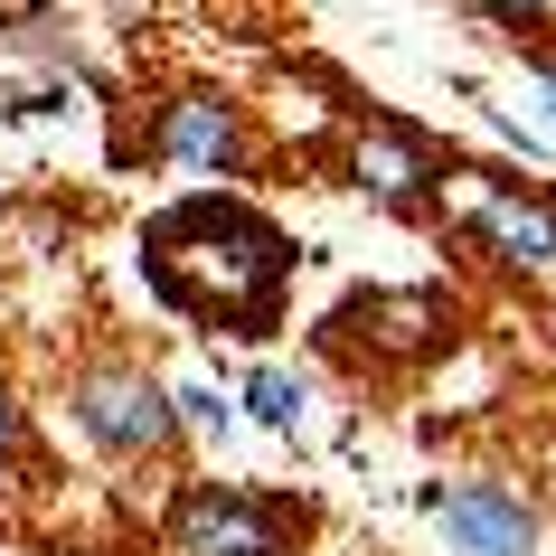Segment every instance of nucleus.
<instances>
[{"label": "nucleus", "instance_id": "f257e3e1", "mask_svg": "<svg viewBox=\"0 0 556 556\" xmlns=\"http://www.w3.org/2000/svg\"><path fill=\"white\" fill-rule=\"evenodd\" d=\"M132 264L161 312H179L189 330H227V340H274L283 330V293H293L302 245L255 199H227V189H199V199H170L132 236Z\"/></svg>", "mask_w": 556, "mask_h": 556}, {"label": "nucleus", "instance_id": "f03ea898", "mask_svg": "<svg viewBox=\"0 0 556 556\" xmlns=\"http://www.w3.org/2000/svg\"><path fill=\"white\" fill-rule=\"evenodd\" d=\"M66 415L104 463H170L179 453V406L142 358H86L66 378Z\"/></svg>", "mask_w": 556, "mask_h": 556}, {"label": "nucleus", "instance_id": "7ed1b4c3", "mask_svg": "<svg viewBox=\"0 0 556 556\" xmlns=\"http://www.w3.org/2000/svg\"><path fill=\"white\" fill-rule=\"evenodd\" d=\"M161 538H170V556H293L302 500L255 491V481H179Z\"/></svg>", "mask_w": 556, "mask_h": 556}, {"label": "nucleus", "instance_id": "20e7f679", "mask_svg": "<svg viewBox=\"0 0 556 556\" xmlns=\"http://www.w3.org/2000/svg\"><path fill=\"white\" fill-rule=\"evenodd\" d=\"M453 330H463V302L443 293V283H396V293H350L340 312L321 321L330 350H358L378 358V368H415V358H443L453 350Z\"/></svg>", "mask_w": 556, "mask_h": 556}, {"label": "nucleus", "instance_id": "39448f33", "mask_svg": "<svg viewBox=\"0 0 556 556\" xmlns=\"http://www.w3.org/2000/svg\"><path fill=\"white\" fill-rule=\"evenodd\" d=\"M463 179V236L509 274H556V189L500 170H453Z\"/></svg>", "mask_w": 556, "mask_h": 556}, {"label": "nucleus", "instance_id": "423d86ee", "mask_svg": "<svg viewBox=\"0 0 556 556\" xmlns=\"http://www.w3.org/2000/svg\"><path fill=\"white\" fill-rule=\"evenodd\" d=\"M415 500L463 556H538L547 547V519H538V500L519 481H425Z\"/></svg>", "mask_w": 556, "mask_h": 556}, {"label": "nucleus", "instance_id": "0eeeda50", "mask_svg": "<svg viewBox=\"0 0 556 556\" xmlns=\"http://www.w3.org/2000/svg\"><path fill=\"white\" fill-rule=\"evenodd\" d=\"M350 170H358V189L387 207V217H434L443 207V189H453V161H443L415 123H396V114H378V123H358V142H350Z\"/></svg>", "mask_w": 556, "mask_h": 556}, {"label": "nucleus", "instance_id": "6e6552de", "mask_svg": "<svg viewBox=\"0 0 556 556\" xmlns=\"http://www.w3.org/2000/svg\"><path fill=\"white\" fill-rule=\"evenodd\" d=\"M151 161L189 170V179H245V161H255L245 104H227V94H170L151 114Z\"/></svg>", "mask_w": 556, "mask_h": 556}, {"label": "nucleus", "instance_id": "1a4fd4ad", "mask_svg": "<svg viewBox=\"0 0 556 556\" xmlns=\"http://www.w3.org/2000/svg\"><path fill=\"white\" fill-rule=\"evenodd\" d=\"M236 406L255 415L264 434H302V415H312V387H302L293 368H255V378L236 387Z\"/></svg>", "mask_w": 556, "mask_h": 556}, {"label": "nucleus", "instance_id": "9d476101", "mask_svg": "<svg viewBox=\"0 0 556 556\" xmlns=\"http://www.w3.org/2000/svg\"><path fill=\"white\" fill-rule=\"evenodd\" d=\"M179 406V434H227L236 425V396H217V387H170Z\"/></svg>", "mask_w": 556, "mask_h": 556}, {"label": "nucleus", "instance_id": "9b49d317", "mask_svg": "<svg viewBox=\"0 0 556 556\" xmlns=\"http://www.w3.org/2000/svg\"><path fill=\"white\" fill-rule=\"evenodd\" d=\"M20 463H29V406H20V387L0 378V481H10Z\"/></svg>", "mask_w": 556, "mask_h": 556}, {"label": "nucleus", "instance_id": "f8f14e48", "mask_svg": "<svg viewBox=\"0 0 556 556\" xmlns=\"http://www.w3.org/2000/svg\"><path fill=\"white\" fill-rule=\"evenodd\" d=\"M471 10H491V20H509V29H538V20H547V0H471Z\"/></svg>", "mask_w": 556, "mask_h": 556}, {"label": "nucleus", "instance_id": "ddd939ff", "mask_svg": "<svg viewBox=\"0 0 556 556\" xmlns=\"http://www.w3.org/2000/svg\"><path fill=\"white\" fill-rule=\"evenodd\" d=\"M547 123H556V76H547Z\"/></svg>", "mask_w": 556, "mask_h": 556}]
</instances>
